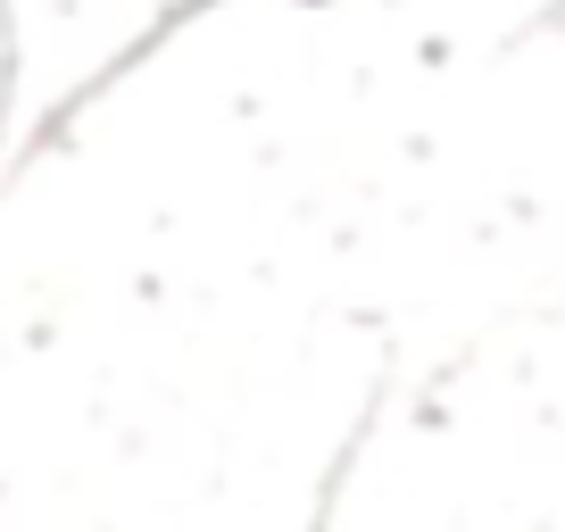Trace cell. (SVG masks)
I'll list each match as a JSON object with an SVG mask.
<instances>
[{
    "label": "cell",
    "mask_w": 565,
    "mask_h": 532,
    "mask_svg": "<svg viewBox=\"0 0 565 532\" xmlns=\"http://www.w3.org/2000/svg\"><path fill=\"white\" fill-rule=\"evenodd\" d=\"M209 9H225V0H175V9H167V18H159V25H150V34H141V42H125V51H117V58H108V67H100V75H92V84H84V92H67V100H58V108H51V117H42V142H51V134H58V125H67V117H75V108H84V100H100V92H108V84H117V75H134V67H141V58H150V51H159V42H167V34H175V25H192V18H209ZM291 9H333V0H291Z\"/></svg>",
    "instance_id": "cell-1"
}]
</instances>
